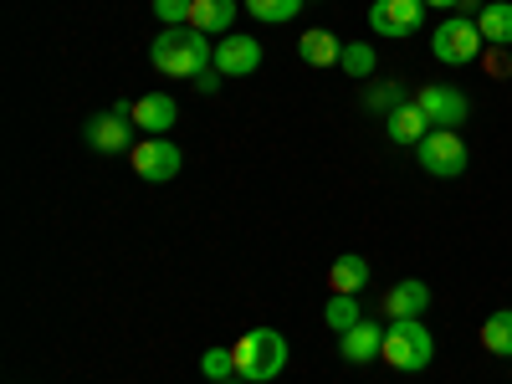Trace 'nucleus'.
Returning a JSON list of instances; mask_svg holds the SVG:
<instances>
[{
    "instance_id": "f257e3e1",
    "label": "nucleus",
    "mask_w": 512,
    "mask_h": 384,
    "mask_svg": "<svg viewBox=\"0 0 512 384\" xmlns=\"http://www.w3.org/2000/svg\"><path fill=\"white\" fill-rule=\"evenodd\" d=\"M149 62L164 77H200V72L216 67V47H210V36L195 31V26H164L149 47Z\"/></svg>"
},
{
    "instance_id": "f03ea898",
    "label": "nucleus",
    "mask_w": 512,
    "mask_h": 384,
    "mask_svg": "<svg viewBox=\"0 0 512 384\" xmlns=\"http://www.w3.org/2000/svg\"><path fill=\"white\" fill-rule=\"evenodd\" d=\"M390 369L400 374H420L431 369L436 359V333L425 328L420 318H390V328H384V354H379Z\"/></svg>"
},
{
    "instance_id": "7ed1b4c3",
    "label": "nucleus",
    "mask_w": 512,
    "mask_h": 384,
    "mask_svg": "<svg viewBox=\"0 0 512 384\" xmlns=\"http://www.w3.org/2000/svg\"><path fill=\"white\" fill-rule=\"evenodd\" d=\"M287 369V338L277 328H251L236 344V374L246 384H267Z\"/></svg>"
},
{
    "instance_id": "20e7f679",
    "label": "nucleus",
    "mask_w": 512,
    "mask_h": 384,
    "mask_svg": "<svg viewBox=\"0 0 512 384\" xmlns=\"http://www.w3.org/2000/svg\"><path fill=\"white\" fill-rule=\"evenodd\" d=\"M415 159L431 180H456V175H466V164H472V149H466L461 128H431V134L415 144Z\"/></svg>"
},
{
    "instance_id": "39448f33",
    "label": "nucleus",
    "mask_w": 512,
    "mask_h": 384,
    "mask_svg": "<svg viewBox=\"0 0 512 384\" xmlns=\"http://www.w3.org/2000/svg\"><path fill=\"white\" fill-rule=\"evenodd\" d=\"M482 26L472 16H446L436 31H431V57L446 62V67H472L482 57Z\"/></svg>"
},
{
    "instance_id": "423d86ee",
    "label": "nucleus",
    "mask_w": 512,
    "mask_h": 384,
    "mask_svg": "<svg viewBox=\"0 0 512 384\" xmlns=\"http://www.w3.org/2000/svg\"><path fill=\"white\" fill-rule=\"evenodd\" d=\"M82 139L93 154H128L134 149V103H113L108 113H93Z\"/></svg>"
},
{
    "instance_id": "0eeeda50",
    "label": "nucleus",
    "mask_w": 512,
    "mask_h": 384,
    "mask_svg": "<svg viewBox=\"0 0 512 384\" xmlns=\"http://www.w3.org/2000/svg\"><path fill=\"white\" fill-rule=\"evenodd\" d=\"M128 159H134L139 180H149V185H164V180H175V175H180V164H185L180 144H169L164 134H149V139H139L134 149H128Z\"/></svg>"
},
{
    "instance_id": "6e6552de",
    "label": "nucleus",
    "mask_w": 512,
    "mask_h": 384,
    "mask_svg": "<svg viewBox=\"0 0 512 384\" xmlns=\"http://www.w3.org/2000/svg\"><path fill=\"white\" fill-rule=\"evenodd\" d=\"M420 113L431 118V128H461L466 118H472V98H466L461 88H451V82H431V88L415 93Z\"/></svg>"
},
{
    "instance_id": "1a4fd4ad",
    "label": "nucleus",
    "mask_w": 512,
    "mask_h": 384,
    "mask_svg": "<svg viewBox=\"0 0 512 384\" xmlns=\"http://www.w3.org/2000/svg\"><path fill=\"white\" fill-rule=\"evenodd\" d=\"M369 26L390 41H405L425 26V0H374L369 6Z\"/></svg>"
},
{
    "instance_id": "9d476101",
    "label": "nucleus",
    "mask_w": 512,
    "mask_h": 384,
    "mask_svg": "<svg viewBox=\"0 0 512 384\" xmlns=\"http://www.w3.org/2000/svg\"><path fill=\"white\" fill-rule=\"evenodd\" d=\"M262 67V41L246 36V31H226L216 41V72L221 77H251Z\"/></svg>"
},
{
    "instance_id": "9b49d317",
    "label": "nucleus",
    "mask_w": 512,
    "mask_h": 384,
    "mask_svg": "<svg viewBox=\"0 0 512 384\" xmlns=\"http://www.w3.org/2000/svg\"><path fill=\"white\" fill-rule=\"evenodd\" d=\"M338 354H344V364H359V369H364V364H374V359L384 354V328H379V323H369V318H364V323H354L349 333H338Z\"/></svg>"
},
{
    "instance_id": "f8f14e48",
    "label": "nucleus",
    "mask_w": 512,
    "mask_h": 384,
    "mask_svg": "<svg viewBox=\"0 0 512 384\" xmlns=\"http://www.w3.org/2000/svg\"><path fill=\"white\" fill-rule=\"evenodd\" d=\"M180 118V103L169 98V93H144L134 103V128H144V134H169Z\"/></svg>"
},
{
    "instance_id": "ddd939ff",
    "label": "nucleus",
    "mask_w": 512,
    "mask_h": 384,
    "mask_svg": "<svg viewBox=\"0 0 512 384\" xmlns=\"http://www.w3.org/2000/svg\"><path fill=\"white\" fill-rule=\"evenodd\" d=\"M425 308H431V287H425L420 277H405V282H395L390 292H384V313L390 318H420Z\"/></svg>"
},
{
    "instance_id": "4468645a",
    "label": "nucleus",
    "mask_w": 512,
    "mask_h": 384,
    "mask_svg": "<svg viewBox=\"0 0 512 384\" xmlns=\"http://www.w3.org/2000/svg\"><path fill=\"white\" fill-rule=\"evenodd\" d=\"M384 134H390L395 144H420L425 134H431V118L420 113V103H400L395 113H384Z\"/></svg>"
},
{
    "instance_id": "2eb2a0df",
    "label": "nucleus",
    "mask_w": 512,
    "mask_h": 384,
    "mask_svg": "<svg viewBox=\"0 0 512 384\" xmlns=\"http://www.w3.org/2000/svg\"><path fill=\"white\" fill-rule=\"evenodd\" d=\"M338 52H344V41H338L333 31H323V26H313V31H303L297 36V57H303L308 67H338Z\"/></svg>"
},
{
    "instance_id": "dca6fc26",
    "label": "nucleus",
    "mask_w": 512,
    "mask_h": 384,
    "mask_svg": "<svg viewBox=\"0 0 512 384\" xmlns=\"http://www.w3.org/2000/svg\"><path fill=\"white\" fill-rule=\"evenodd\" d=\"M328 287L344 292V297H359V292L369 287V262H364L359 251H344V256L328 267Z\"/></svg>"
},
{
    "instance_id": "f3484780",
    "label": "nucleus",
    "mask_w": 512,
    "mask_h": 384,
    "mask_svg": "<svg viewBox=\"0 0 512 384\" xmlns=\"http://www.w3.org/2000/svg\"><path fill=\"white\" fill-rule=\"evenodd\" d=\"M477 26L487 47H512V0H487L477 11Z\"/></svg>"
},
{
    "instance_id": "a211bd4d",
    "label": "nucleus",
    "mask_w": 512,
    "mask_h": 384,
    "mask_svg": "<svg viewBox=\"0 0 512 384\" xmlns=\"http://www.w3.org/2000/svg\"><path fill=\"white\" fill-rule=\"evenodd\" d=\"M236 21V0H195V11H190V26L195 31H231Z\"/></svg>"
},
{
    "instance_id": "6ab92c4d",
    "label": "nucleus",
    "mask_w": 512,
    "mask_h": 384,
    "mask_svg": "<svg viewBox=\"0 0 512 384\" xmlns=\"http://www.w3.org/2000/svg\"><path fill=\"white\" fill-rule=\"evenodd\" d=\"M482 349L497 359H512V308H502L482 323Z\"/></svg>"
},
{
    "instance_id": "aec40b11",
    "label": "nucleus",
    "mask_w": 512,
    "mask_h": 384,
    "mask_svg": "<svg viewBox=\"0 0 512 384\" xmlns=\"http://www.w3.org/2000/svg\"><path fill=\"white\" fill-rule=\"evenodd\" d=\"M374 67H379V57H374L369 41H344V52H338V72H349L354 82H364V77H374Z\"/></svg>"
},
{
    "instance_id": "412c9836",
    "label": "nucleus",
    "mask_w": 512,
    "mask_h": 384,
    "mask_svg": "<svg viewBox=\"0 0 512 384\" xmlns=\"http://www.w3.org/2000/svg\"><path fill=\"white\" fill-rule=\"evenodd\" d=\"M241 6L262 21V26H282V21H292L297 11H303L308 0H241Z\"/></svg>"
},
{
    "instance_id": "4be33fe9",
    "label": "nucleus",
    "mask_w": 512,
    "mask_h": 384,
    "mask_svg": "<svg viewBox=\"0 0 512 384\" xmlns=\"http://www.w3.org/2000/svg\"><path fill=\"white\" fill-rule=\"evenodd\" d=\"M323 318H328V328H333V333H349L354 323H364V313H359V297L333 292V297H328V308H323Z\"/></svg>"
},
{
    "instance_id": "5701e85b",
    "label": "nucleus",
    "mask_w": 512,
    "mask_h": 384,
    "mask_svg": "<svg viewBox=\"0 0 512 384\" xmlns=\"http://www.w3.org/2000/svg\"><path fill=\"white\" fill-rule=\"evenodd\" d=\"M200 374H205L210 384L236 379V349H205V354H200Z\"/></svg>"
},
{
    "instance_id": "b1692460",
    "label": "nucleus",
    "mask_w": 512,
    "mask_h": 384,
    "mask_svg": "<svg viewBox=\"0 0 512 384\" xmlns=\"http://www.w3.org/2000/svg\"><path fill=\"white\" fill-rule=\"evenodd\" d=\"M369 113H395L400 103H405V93H400V82H379V88H369Z\"/></svg>"
},
{
    "instance_id": "393cba45",
    "label": "nucleus",
    "mask_w": 512,
    "mask_h": 384,
    "mask_svg": "<svg viewBox=\"0 0 512 384\" xmlns=\"http://www.w3.org/2000/svg\"><path fill=\"white\" fill-rule=\"evenodd\" d=\"M190 11H195V0H154V16L164 26H190Z\"/></svg>"
},
{
    "instance_id": "a878e982",
    "label": "nucleus",
    "mask_w": 512,
    "mask_h": 384,
    "mask_svg": "<svg viewBox=\"0 0 512 384\" xmlns=\"http://www.w3.org/2000/svg\"><path fill=\"white\" fill-rule=\"evenodd\" d=\"M425 6H436V11H456V16H466V11H482V0H425Z\"/></svg>"
},
{
    "instance_id": "bb28decb",
    "label": "nucleus",
    "mask_w": 512,
    "mask_h": 384,
    "mask_svg": "<svg viewBox=\"0 0 512 384\" xmlns=\"http://www.w3.org/2000/svg\"><path fill=\"white\" fill-rule=\"evenodd\" d=\"M195 88H200V93H216V88H221V72H200Z\"/></svg>"
},
{
    "instance_id": "cd10ccee",
    "label": "nucleus",
    "mask_w": 512,
    "mask_h": 384,
    "mask_svg": "<svg viewBox=\"0 0 512 384\" xmlns=\"http://www.w3.org/2000/svg\"><path fill=\"white\" fill-rule=\"evenodd\" d=\"M221 384H246V379H241V374H236V379H221Z\"/></svg>"
}]
</instances>
